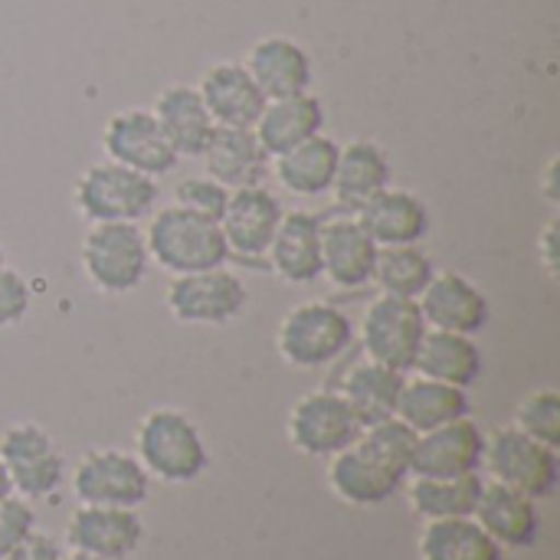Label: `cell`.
<instances>
[{
    "label": "cell",
    "instance_id": "obj_1",
    "mask_svg": "<svg viewBox=\"0 0 560 560\" xmlns=\"http://www.w3.org/2000/svg\"><path fill=\"white\" fill-rule=\"evenodd\" d=\"M144 243L151 262H158L171 276L217 269L230 259L220 223L194 210H184L177 203L151 213L144 226Z\"/></svg>",
    "mask_w": 560,
    "mask_h": 560
},
{
    "label": "cell",
    "instance_id": "obj_18",
    "mask_svg": "<svg viewBox=\"0 0 560 560\" xmlns=\"http://www.w3.org/2000/svg\"><path fill=\"white\" fill-rule=\"evenodd\" d=\"M472 518L482 525V532L505 551H525L535 548L541 538V512L535 499L502 486V482H482L479 502Z\"/></svg>",
    "mask_w": 560,
    "mask_h": 560
},
{
    "label": "cell",
    "instance_id": "obj_14",
    "mask_svg": "<svg viewBox=\"0 0 560 560\" xmlns=\"http://www.w3.org/2000/svg\"><path fill=\"white\" fill-rule=\"evenodd\" d=\"M377 249L381 246L368 236L354 213L322 217V276L335 289L354 292L371 285Z\"/></svg>",
    "mask_w": 560,
    "mask_h": 560
},
{
    "label": "cell",
    "instance_id": "obj_38",
    "mask_svg": "<svg viewBox=\"0 0 560 560\" xmlns=\"http://www.w3.org/2000/svg\"><path fill=\"white\" fill-rule=\"evenodd\" d=\"M36 532V512L30 499L10 492L0 499V560L7 558L20 541H26Z\"/></svg>",
    "mask_w": 560,
    "mask_h": 560
},
{
    "label": "cell",
    "instance_id": "obj_13",
    "mask_svg": "<svg viewBox=\"0 0 560 560\" xmlns=\"http://www.w3.org/2000/svg\"><path fill=\"white\" fill-rule=\"evenodd\" d=\"M282 203L262 187H236L230 190L226 210L220 217V230L230 256L243 262H266L272 236L282 223Z\"/></svg>",
    "mask_w": 560,
    "mask_h": 560
},
{
    "label": "cell",
    "instance_id": "obj_44",
    "mask_svg": "<svg viewBox=\"0 0 560 560\" xmlns=\"http://www.w3.org/2000/svg\"><path fill=\"white\" fill-rule=\"evenodd\" d=\"M3 262H7V259H3V243H0V266H3Z\"/></svg>",
    "mask_w": 560,
    "mask_h": 560
},
{
    "label": "cell",
    "instance_id": "obj_22",
    "mask_svg": "<svg viewBox=\"0 0 560 560\" xmlns=\"http://www.w3.org/2000/svg\"><path fill=\"white\" fill-rule=\"evenodd\" d=\"M243 66L266 98L302 95L312 85V56L289 36H262L253 43Z\"/></svg>",
    "mask_w": 560,
    "mask_h": 560
},
{
    "label": "cell",
    "instance_id": "obj_8",
    "mask_svg": "<svg viewBox=\"0 0 560 560\" xmlns=\"http://www.w3.org/2000/svg\"><path fill=\"white\" fill-rule=\"evenodd\" d=\"M246 282L223 266L174 276L164 299L167 312L180 325H226L246 308Z\"/></svg>",
    "mask_w": 560,
    "mask_h": 560
},
{
    "label": "cell",
    "instance_id": "obj_37",
    "mask_svg": "<svg viewBox=\"0 0 560 560\" xmlns=\"http://www.w3.org/2000/svg\"><path fill=\"white\" fill-rule=\"evenodd\" d=\"M226 200H230V190H226L220 180H213L210 174H203V177H187V180H180L177 190H174V203H177V207L194 210V213H200V217H210V220H217V223H220V217H223V210H226Z\"/></svg>",
    "mask_w": 560,
    "mask_h": 560
},
{
    "label": "cell",
    "instance_id": "obj_42",
    "mask_svg": "<svg viewBox=\"0 0 560 560\" xmlns=\"http://www.w3.org/2000/svg\"><path fill=\"white\" fill-rule=\"evenodd\" d=\"M13 489H10V476H7V469H3V463H0V499L3 495H10Z\"/></svg>",
    "mask_w": 560,
    "mask_h": 560
},
{
    "label": "cell",
    "instance_id": "obj_35",
    "mask_svg": "<svg viewBox=\"0 0 560 560\" xmlns=\"http://www.w3.org/2000/svg\"><path fill=\"white\" fill-rule=\"evenodd\" d=\"M381 463H387L394 472H400L404 479L410 476V459H413V446H417V433L400 423L397 417L390 420H381V423H371L361 430L358 436Z\"/></svg>",
    "mask_w": 560,
    "mask_h": 560
},
{
    "label": "cell",
    "instance_id": "obj_25",
    "mask_svg": "<svg viewBox=\"0 0 560 560\" xmlns=\"http://www.w3.org/2000/svg\"><path fill=\"white\" fill-rule=\"evenodd\" d=\"M322 128H325V105L312 92L269 98L262 115L253 125V131H256V138L269 158L322 135Z\"/></svg>",
    "mask_w": 560,
    "mask_h": 560
},
{
    "label": "cell",
    "instance_id": "obj_19",
    "mask_svg": "<svg viewBox=\"0 0 560 560\" xmlns=\"http://www.w3.org/2000/svg\"><path fill=\"white\" fill-rule=\"evenodd\" d=\"M328 486L331 492L348 502V505H381L387 499H394L404 486V476L394 472L387 463H381L361 440H354L351 446H345L341 453L328 456Z\"/></svg>",
    "mask_w": 560,
    "mask_h": 560
},
{
    "label": "cell",
    "instance_id": "obj_15",
    "mask_svg": "<svg viewBox=\"0 0 560 560\" xmlns=\"http://www.w3.org/2000/svg\"><path fill=\"white\" fill-rule=\"evenodd\" d=\"M66 541L79 555L102 560L131 558L144 541V522L135 509L79 505L69 518Z\"/></svg>",
    "mask_w": 560,
    "mask_h": 560
},
{
    "label": "cell",
    "instance_id": "obj_16",
    "mask_svg": "<svg viewBox=\"0 0 560 560\" xmlns=\"http://www.w3.org/2000/svg\"><path fill=\"white\" fill-rule=\"evenodd\" d=\"M486 433L469 420L459 417L436 430L417 433L410 476H469L482 469Z\"/></svg>",
    "mask_w": 560,
    "mask_h": 560
},
{
    "label": "cell",
    "instance_id": "obj_29",
    "mask_svg": "<svg viewBox=\"0 0 560 560\" xmlns=\"http://www.w3.org/2000/svg\"><path fill=\"white\" fill-rule=\"evenodd\" d=\"M384 187H390V158L384 154V148L368 138L345 144L338 154L335 184H331L338 203L354 213Z\"/></svg>",
    "mask_w": 560,
    "mask_h": 560
},
{
    "label": "cell",
    "instance_id": "obj_9",
    "mask_svg": "<svg viewBox=\"0 0 560 560\" xmlns=\"http://www.w3.org/2000/svg\"><path fill=\"white\" fill-rule=\"evenodd\" d=\"M289 443L315 459L335 456L345 446H351L361 436V420L354 417V410L348 407V400L335 390H312L305 394L292 410H289Z\"/></svg>",
    "mask_w": 560,
    "mask_h": 560
},
{
    "label": "cell",
    "instance_id": "obj_40",
    "mask_svg": "<svg viewBox=\"0 0 560 560\" xmlns=\"http://www.w3.org/2000/svg\"><path fill=\"white\" fill-rule=\"evenodd\" d=\"M3 560H62V548H59L56 538H49L43 532H33L26 541H20Z\"/></svg>",
    "mask_w": 560,
    "mask_h": 560
},
{
    "label": "cell",
    "instance_id": "obj_28",
    "mask_svg": "<svg viewBox=\"0 0 560 560\" xmlns=\"http://www.w3.org/2000/svg\"><path fill=\"white\" fill-rule=\"evenodd\" d=\"M404 374L394 368H384L371 358L351 364L341 377V384L335 387L348 407L354 410V417L361 420V427L390 420L397 413V400H400V387H404Z\"/></svg>",
    "mask_w": 560,
    "mask_h": 560
},
{
    "label": "cell",
    "instance_id": "obj_43",
    "mask_svg": "<svg viewBox=\"0 0 560 560\" xmlns=\"http://www.w3.org/2000/svg\"><path fill=\"white\" fill-rule=\"evenodd\" d=\"M62 560H102V558H92V555H79V551H72V555H66Z\"/></svg>",
    "mask_w": 560,
    "mask_h": 560
},
{
    "label": "cell",
    "instance_id": "obj_33",
    "mask_svg": "<svg viewBox=\"0 0 560 560\" xmlns=\"http://www.w3.org/2000/svg\"><path fill=\"white\" fill-rule=\"evenodd\" d=\"M420 560H502V548L469 518L427 522L417 541Z\"/></svg>",
    "mask_w": 560,
    "mask_h": 560
},
{
    "label": "cell",
    "instance_id": "obj_23",
    "mask_svg": "<svg viewBox=\"0 0 560 560\" xmlns=\"http://www.w3.org/2000/svg\"><path fill=\"white\" fill-rule=\"evenodd\" d=\"M151 112H154L164 138L177 151V158H197V154H203L207 144H210V138H213V131H217V121L207 112L197 85H187V82L167 85L154 98V108Z\"/></svg>",
    "mask_w": 560,
    "mask_h": 560
},
{
    "label": "cell",
    "instance_id": "obj_10",
    "mask_svg": "<svg viewBox=\"0 0 560 560\" xmlns=\"http://www.w3.org/2000/svg\"><path fill=\"white\" fill-rule=\"evenodd\" d=\"M0 463L10 476V489L23 499H49L62 486L66 459L52 436L36 423H13L0 436Z\"/></svg>",
    "mask_w": 560,
    "mask_h": 560
},
{
    "label": "cell",
    "instance_id": "obj_31",
    "mask_svg": "<svg viewBox=\"0 0 560 560\" xmlns=\"http://www.w3.org/2000/svg\"><path fill=\"white\" fill-rule=\"evenodd\" d=\"M394 417L400 423H407L413 433H427V430H436V427L453 423L459 417H469V397L463 387L417 374V377L404 381Z\"/></svg>",
    "mask_w": 560,
    "mask_h": 560
},
{
    "label": "cell",
    "instance_id": "obj_20",
    "mask_svg": "<svg viewBox=\"0 0 560 560\" xmlns=\"http://www.w3.org/2000/svg\"><path fill=\"white\" fill-rule=\"evenodd\" d=\"M266 266L289 285H308L322 279V217L308 210L282 213L266 253Z\"/></svg>",
    "mask_w": 560,
    "mask_h": 560
},
{
    "label": "cell",
    "instance_id": "obj_32",
    "mask_svg": "<svg viewBox=\"0 0 560 560\" xmlns=\"http://www.w3.org/2000/svg\"><path fill=\"white\" fill-rule=\"evenodd\" d=\"M482 492V476H413L407 486V502L423 522L469 518Z\"/></svg>",
    "mask_w": 560,
    "mask_h": 560
},
{
    "label": "cell",
    "instance_id": "obj_34",
    "mask_svg": "<svg viewBox=\"0 0 560 560\" xmlns=\"http://www.w3.org/2000/svg\"><path fill=\"white\" fill-rule=\"evenodd\" d=\"M436 266L433 259L417 246H381L377 249V262H374V276L371 282L381 289V295H397V299H420V292L430 285Z\"/></svg>",
    "mask_w": 560,
    "mask_h": 560
},
{
    "label": "cell",
    "instance_id": "obj_39",
    "mask_svg": "<svg viewBox=\"0 0 560 560\" xmlns=\"http://www.w3.org/2000/svg\"><path fill=\"white\" fill-rule=\"evenodd\" d=\"M30 302H33V292L26 279L3 262L0 266V328L20 325L30 312Z\"/></svg>",
    "mask_w": 560,
    "mask_h": 560
},
{
    "label": "cell",
    "instance_id": "obj_12",
    "mask_svg": "<svg viewBox=\"0 0 560 560\" xmlns=\"http://www.w3.org/2000/svg\"><path fill=\"white\" fill-rule=\"evenodd\" d=\"M102 148L108 161L125 164L131 171H141L148 177H161L177 167V151L164 138L158 118L151 108H125L108 118L102 131Z\"/></svg>",
    "mask_w": 560,
    "mask_h": 560
},
{
    "label": "cell",
    "instance_id": "obj_30",
    "mask_svg": "<svg viewBox=\"0 0 560 560\" xmlns=\"http://www.w3.org/2000/svg\"><path fill=\"white\" fill-rule=\"evenodd\" d=\"M341 144L331 141L328 135H315L282 154L272 158L276 180L299 197H318L331 190L335 184V167H338Z\"/></svg>",
    "mask_w": 560,
    "mask_h": 560
},
{
    "label": "cell",
    "instance_id": "obj_26",
    "mask_svg": "<svg viewBox=\"0 0 560 560\" xmlns=\"http://www.w3.org/2000/svg\"><path fill=\"white\" fill-rule=\"evenodd\" d=\"M413 371L430 381H443L453 387H472L482 377V351L472 341V335H456V331H440L427 328Z\"/></svg>",
    "mask_w": 560,
    "mask_h": 560
},
{
    "label": "cell",
    "instance_id": "obj_11",
    "mask_svg": "<svg viewBox=\"0 0 560 560\" xmlns=\"http://www.w3.org/2000/svg\"><path fill=\"white\" fill-rule=\"evenodd\" d=\"M151 476L138 456L121 450H95L79 459L72 472V495L79 505H108V509H138L148 499Z\"/></svg>",
    "mask_w": 560,
    "mask_h": 560
},
{
    "label": "cell",
    "instance_id": "obj_24",
    "mask_svg": "<svg viewBox=\"0 0 560 560\" xmlns=\"http://www.w3.org/2000/svg\"><path fill=\"white\" fill-rule=\"evenodd\" d=\"M354 217L377 246H410L430 233V210L410 190L384 187L361 210H354Z\"/></svg>",
    "mask_w": 560,
    "mask_h": 560
},
{
    "label": "cell",
    "instance_id": "obj_6",
    "mask_svg": "<svg viewBox=\"0 0 560 560\" xmlns=\"http://www.w3.org/2000/svg\"><path fill=\"white\" fill-rule=\"evenodd\" d=\"M482 466L489 469L492 482H502L535 502L555 495L558 489V450L525 436L515 427H502L492 436H486Z\"/></svg>",
    "mask_w": 560,
    "mask_h": 560
},
{
    "label": "cell",
    "instance_id": "obj_36",
    "mask_svg": "<svg viewBox=\"0 0 560 560\" xmlns=\"http://www.w3.org/2000/svg\"><path fill=\"white\" fill-rule=\"evenodd\" d=\"M515 430L558 450L560 446V397L558 390H535L515 410Z\"/></svg>",
    "mask_w": 560,
    "mask_h": 560
},
{
    "label": "cell",
    "instance_id": "obj_7",
    "mask_svg": "<svg viewBox=\"0 0 560 560\" xmlns=\"http://www.w3.org/2000/svg\"><path fill=\"white\" fill-rule=\"evenodd\" d=\"M423 335H427V322L413 299L377 295L361 318L364 358L394 368L400 374L413 371Z\"/></svg>",
    "mask_w": 560,
    "mask_h": 560
},
{
    "label": "cell",
    "instance_id": "obj_27",
    "mask_svg": "<svg viewBox=\"0 0 560 560\" xmlns=\"http://www.w3.org/2000/svg\"><path fill=\"white\" fill-rule=\"evenodd\" d=\"M207 174L220 180L226 190L236 187H256L266 177L269 154L262 151L253 128H217L207 151Z\"/></svg>",
    "mask_w": 560,
    "mask_h": 560
},
{
    "label": "cell",
    "instance_id": "obj_3",
    "mask_svg": "<svg viewBox=\"0 0 560 560\" xmlns=\"http://www.w3.org/2000/svg\"><path fill=\"white\" fill-rule=\"evenodd\" d=\"M72 200L89 223H138L154 213L158 180L125 164L102 161L75 180Z\"/></svg>",
    "mask_w": 560,
    "mask_h": 560
},
{
    "label": "cell",
    "instance_id": "obj_41",
    "mask_svg": "<svg viewBox=\"0 0 560 560\" xmlns=\"http://www.w3.org/2000/svg\"><path fill=\"white\" fill-rule=\"evenodd\" d=\"M555 249H558V220H551V223L545 226L541 240H538V259H541V266H545L551 276H558V256H555Z\"/></svg>",
    "mask_w": 560,
    "mask_h": 560
},
{
    "label": "cell",
    "instance_id": "obj_21",
    "mask_svg": "<svg viewBox=\"0 0 560 560\" xmlns=\"http://www.w3.org/2000/svg\"><path fill=\"white\" fill-rule=\"evenodd\" d=\"M217 128H253L266 108V95L253 82L243 62H217L203 72L197 85Z\"/></svg>",
    "mask_w": 560,
    "mask_h": 560
},
{
    "label": "cell",
    "instance_id": "obj_17",
    "mask_svg": "<svg viewBox=\"0 0 560 560\" xmlns=\"http://www.w3.org/2000/svg\"><path fill=\"white\" fill-rule=\"evenodd\" d=\"M427 328L476 335L489 325V299L476 282L459 272H433L430 285L417 299Z\"/></svg>",
    "mask_w": 560,
    "mask_h": 560
},
{
    "label": "cell",
    "instance_id": "obj_4",
    "mask_svg": "<svg viewBox=\"0 0 560 560\" xmlns=\"http://www.w3.org/2000/svg\"><path fill=\"white\" fill-rule=\"evenodd\" d=\"M89 282L105 295H125L148 279L151 256L138 223H92L79 246Z\"/></svg>",
    "mask_w": 560,
    "mask_h": 560
},
{
    "label": "cell",
    "instance_id": "obj_5",
    "mask_svg": "<svg viewBox=\"0 0 560 560\" xmlns=\"http://www.w3.org/2000/svg\"><path fill=\"white\" fill-rule=\"evenodd\" d=\"M354 345L351 318L328 302H302L285 312L276 331V348L285 364L315 371L338 361Z\"/></svg>",
    "mask_w": 560,
    "mask_h": 560
},
{
    "label": "cell",
    "instance_id": "obj_2",
    "mask_svg": "<svg viewBox=\"0 0 560 560\" xmlns=\"http://www.w3.org/2000/svg\"><path fill=\"white\" fill-rule=\"evenodd\" d=\"M135 446L144 472L171 486L194 482L207 469V443L197 423L171 407H158L144 413L135 433Z\"/></svg>",
    "mask_w": 560,
    "mask_h": 560
}]
</instances>
